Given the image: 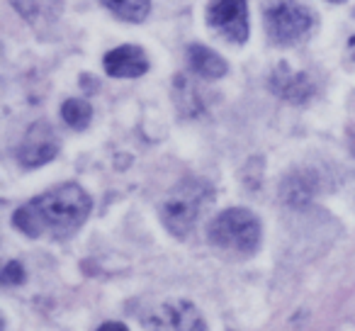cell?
I'll return each instance as SVG.
<instances>
[{
	"label": "cell",
	"instance_id": "6da1fadb",
	"mask_svg": "<svg viewBox=\"0 0 355 331\" xmlns=\"http://www.w3.org/2000/svg\"><path fill=\"white\" fill-rule=\"evenodd\" d=\"M90 207L93 203L78 183H64L22 205L12 214V224L32 239H66L78 232Z\"/></svg>",
	"mask_w": 355,
	"mask_h": 331
},
{
	"label": "cell",
	"instance_id": "7a4b0ae2",
	"mask_svg": "<svg viewBox=\"0 0 355 331\" xmlns=\"http://www.w3.org/2000/svg\"><path fill=\"white\" fill-rule=\"evenodd\" d=\"M214 198V190L207 180L185 178L171 188L166 200L161 203V222L173 237H188L198 224L200 214L205 212Z\"/></svg>",
	"mask_w": 355,
	"mask_h": 331
},
{
	"label": "cell",
	"instance_id": "3957f363",
	"mask_svg": "<svg viewBox=\"0 0 355 331\" xmlns=\"http://www.w3.org/2000/svg\"><path fill=\"white\" fill-rule=\"evenodd\" d=\"M207 239L212 246L222 248V251L248 256L261 244V219L243 207L224 210L212 219Z\"/></svg>",
	"mask_w": 355,
	"mask_h": 331
},
{
	"label": "cell",
	"instance_id": "277c9868",
	"mask_svg": "<svg viewBox=\"0 0 355 331\" xmlns=\"http://www.w3.org/2000/svg\"><path fill=\"white\" fill-rule=\"evenodd\" d=\"M263 22L272 44H300L314 27V12L300 0H268L263 8Z\"/></svg>",
	"mask_w": 355,
	"mask_h": 331
},
{
	"label": "cell",
	"instance_id": "5b68a950",
	"mask_svg": "<svg viewBox=\"0 0 355 331\" xmlns=\"http://www.w3.org/2000/svg\"><path fill=\"white\" fill-rule=\"evenodd\" d=\"M146 331H207V321L200 309L188 300L163 302L144 319Z\"/></svg>",
	"mask_w": 355,
	"mask_h": 331
},
{
	"label": "cell",
	"instance_id": "8992f818",
	"mask_svg": "<svg viewBox=\"0 0 355 331\" xmlns=\"http://www.w3.org/2000/svg\"><path fill=\"white\" fill-rule=\"evenodd\" d=\"M207 22L224 40L243 44L248 40L246 0H214L207 8Z\"/></svg>",
	"mask_w": 355,
	"mask_h": 331
},
{
	"label": "cell",
	"instance_id": "52a82bcc",
	"mask_svg": "<svg viewBox=\"0 0 355 331\" xmlns=\"http://www.w3.org/2000/svg\"><path fill=\"white\" fill-rule=\"evenodd\" d=\"M56 153H59V139H56L54 129L46 122H35L17 146V161L25 169H37V166L49 163Z\"/></svg>",
	"mask_w": 355,
	"mask_h": 331
},
{
	"label": "cell",
	"instance_id": "ba28073f",
	"mask_svg": "<svg viewBox=\"0 0 355 331\" xmlns=\"http://www.w3.org/2000/svg\"><path fill=\"white\" fill-rule=\"evenodd\" d=\"M10 6L37 32L51 30L64 12V0H10Z\"/></svg>",
	"mask_w": 355,
	"mask_h": 331
},
{
	"label": "cell",
	"instance_id": "9c48e42d",
	"mask_svg": "<svg viewBox=\"0 0 355 331\" xmlns=\"http://www.w3.org/2000/svg\"><path fill=\"white\" fill-rule=\"evenodd\" d=\"M105 71L114 78H137L148 71L146 51L141 46H119L105 56Z\"/></svg>",
	"mask_w": 355,
	"mask_h": 331
},
{
	"label": "cell",
	"instance_id": "30bf717a",
	"mask_svg": "<svg viewBox=\"0 0 355 331\" xmlns=\"http://www.w3.org/2000/svg\"><path fill=\"white\" fill-rule=\"evenodd\" d=\"M270 88L287 103H306L314 95V83L306 74H292L285 64L277 66L270 78Z\"/></svg>",
	"mask_w": 355,
	"mask_h": 331
},
{
	"label": "cell",
	"instance_id": "8fae6325",
	"mask_svg": "<svg viewBox=\"0 0 355 331\" xmlns=\"http://www.w3.org/2000/svg\"><path fill=\"white\" fill-rule=\"evenodd\" d=\"M188 64L195 71V76H202V78H222L227 74V61L217 51L200 44L188 46Z\"/></svg>",
	"mask_w": 355,
	"mask_h": 331
},
{
	"label": "cell",
	"instance_id": "7c38bea8",
	"mask_svg": "<svg viewBox=\"0 0 355 331\" xmlns=\"http://www.w3.org/2000/svg\"><path fill=\"white\" fill-rule=\"evenodd\" d=\"M100 3L127 22L146 20L148 10H151V0H100Z\"/></svg>",
	"mask_w": 355,
	"mask_h": 331
},
{
	"label": "cell",
	"instance_id": "4fadbf2b",
	"mask_svg": "<svg viewBox=\"0 0 355 331\" xmlns=\"http://www.w3.org/2000/svg\"><path fill=\"white\" fill-rule=\"evenodd\" d=\"M61 117H64V122L69 124V127L85 129L90 124V119H93V108H90L85 100L71 98V100H66L64 108H61Z\"/></svg>",
	"mask_w": 355,
	"mask_h": 331
},
{
	"label": "cell",
	"instance_id": "5bb4252c",
	"mask_svg": "<svg viewBox=\"0 0 355 331\" xmlns=\"http://www.w3.org/2000/svg\"><path fill=\"white\" fill-rule=\"evenodd\" d=\"M22 280H25V268H22V263L10 261L6 266V271H3V285H20Z\"/></svg>",
	"mask_w": 355,
	"mask_h": 331
},
{
	"label": "cell",
	"instance_id": "9a60e30c",
	"mask_svg": "<svg viewBox=\"0 0 355 331\" xmlns=\"http://www.w3.org/2000/svg\"><path fill=\"white\" fill-rule=\"evenodd\" d=\"M98 331H129L122 321H105V324L98 326Z\"/></svg>",
	"mask_w": 355,
	"mask_h": 331
},
{
	"label": "cell",
	"instance_id": "2e32d148",
	"mask_svg": "<svg viewBox=\"0 0 355 331\" xmlns=\"http://www.w3.org/2000/svg\"><path fill=\"white\" fill-rule=\"evenodd\" d=\"M348 59H350V64L355 66V37L348 40Z\"/></svg>",
	"mask_w": 355,
	"mask_h": 331
}]
</instances>
